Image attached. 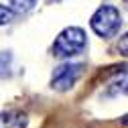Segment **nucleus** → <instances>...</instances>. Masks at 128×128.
<instances>
[{"label":"nucleus","mask_w":128,"mask_h":128,"mask_svg":"<svg viewBox=\"0 0 128 128\" xmlns=\"http://www.w3.org/2000/svg\"><path fill=\"white\" fill-rule=\"evenodd\" d=\"M124 2H126V4H128V0H124Z\"/></svg>","instance_id":"obj_11"},{"label":"nucleus","mask_w":128,"mask_h":128,"mask_svg":"<svg viewBox=\"0 0 128 128\" xmlns=\"http://www.w3.org/2000/svg\"><path fill=\"white\" fill-rule=\"evenodd\" d=\"M37 4V0H10V8L14 12H28L33 10Z\"/></svg>","instance_id":"obj_7"},{"label":"nucleus","mask_w":128,"mask_h":128,"mask_svg":"<svg viewBox=\"0 0 128 128\" xmlns=\"http://www.w3.org/2000/svg\"><path fill=\"white\" fill-rule=\"evenodd\" d=\"M92 30L98 37L102 39H112L118 35V30L122 26V16H120V10L116 6H110V4H104L100 6L98 10L94 12L92 16Z\"/></svg>","instance_id":"obj_2"},{"label":"nucleus","mask_w":128,"mask_h":128,"mask_svg":"<svg viewBox=\"0 0 128 128\" xmlns=\"http://www.w3.org/2000/svg\"><path fill=\"white\" fill-rule=\"evenodd\" d=\"M28 118L20 110H6L0 112V128H26Z\"/></svg>","instance_id":"obj_4"},{"label":"nucleus","mask_w":128,"mask_h":128,"mask_svg":"<svg viewBox=\"0 0 128 128\" xmlns=\"http://www.w3.org/2000/svg\"><path fill=\"white\" fill-rule=\"evenodd\" d=\"M116 94L128 96V67H122L118 77L110 84V96H116Z\"/></svg>","instance_id":"obj_5"},{"label":"nucleus","mask_w":128,"mask_h":128,"mask_svg":"<svg viewBox=\"0 0 128 128\" xmlns=\"http://www.w3.org/2000/svg\"><path fill=\"white\" fill-rule=\"evenodd\" d=\"M47 2H49V4H53V2H61V0H47Z\"/></svg>","instance_id":"obj_10"},{"label":"nucleus","mask_w":128,"mask_h":128,"mask_svg":"<svg viewBox=\"0 0 128 128\" xmlns=\"http://www.w3.org/2000/svg\"><path fill=\"white\" fill-rule=\"evenodd\" d=\"M88 37L86 30L79 26H69L65 30H61L59 37L53 43V55L59 59H71L75 55H82L86 51Z\"/></svg>","instance_id":"obj_1"},{"label":"nucleus","mask_w":128,"mask_h":128,"mask_svg":"<svg viewBox=\"0 0 128 128\" xmlns=\"http://www.w3.org/2000/svg\"><path fill=\"white\" fill-rule=\"evenodd\" d=\"M118 51L128 57V33H126L124 37H120V41H118Z\"/></svg>","instance_id":"obj_9"},{"label":"nucleus","mask_w":128,"mask_h":128,"mask_svg":"<svg viewBox=\"0 0 128 128\" xmlns=\"http://www.w3.org/2000/svg\"><path fill=\"white\" fill-rule=\"evenodd\" d=\"M84 69H86L84 63H63V65L55 67L51 75V88L57 92L71 90L77 84V79L84 75Z\"/></svg>","instance_id":"obj_3"},{"label":"nucleus","mask_w":128,"mask_h":128,"mask_svg":"<svg viewBox=\"0 0 128 128\" xmlns=\"http://www.w3.org/2000/svg\"><path fill=\"white\" fill-rule=\"evenodd\" d=\"M12 69V53L0 51V77H8Z\"/></svg>","instance_id":"obj_6"},{"label":"nucleus","mask_w":128,"mask_h":128,"mask_svg":"<svg viewBox=\"0 0 128 128\" xmlns=\"http://www.w3.org/2000/svg\"><path fill=\"white\" fill-rule=\"evenodd\" d=\"M12 18H14V10H12L10 6L0 4V26H2V24H8Z\"/></svg>","instance_id":"obj_8"}]
</instances>
